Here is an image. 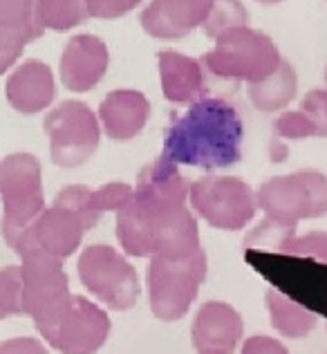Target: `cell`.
I'll use <instances>...</instances> for the list:
<instances>
[{"mask_svg":"<svg viewBox=\"0 0 327 354\" xmlns=\"http://www.w3.org/2000/svg\"><path fill=\"white\" fill-rule=\"evenodd\" d=\"M189 184L180 166L160 155L137 175L133 198L117 211L121 249L135 258H184L200 245L198 220L186 209Z\"/></svg>","mask_w":327,"mask_h":354,"instance_id":"1","label":"cell"},{"mask_svg":"<svg viewBox=\"0 0 327 354\" xmlns=\"http://www.w3.org/2000/svg\"><path fill=\"white\" fill-rule=\"evenodd\" d=\"M245 124L227 99L204 97L171 121L164 133L162 157L177 166L229 169L242 160Z\"/></svg>","mask_w":327,"mask_h":354,"instance_id":"2","label":"cell"},{"mask_svg":"<svg viewBox=\"0 0 327 354\" xmlns=\"http://www.w3.org/2000/svg\"><path fill=\"white\" fill-rule=\"evenodd\" d=\"M101 213L92 207V189L83 184H72L61 189L52 207L43 209L41 216L7 245L18 256L39 249L65 260L81 247L86 231L97 227Z\"/></svg>","mask_w":327,"mask_h":354,"instance_id":"3","label":"cell"},{"mask_svg":"<svg viewBox=\"0 0 327 354\" xmlns=\"http://www.w3.org/2000/svg\"><path fill=\"white\" fill-rule=\"evenodd\" d=\"M280 61L283 57L272 36L249 25L218 34L216 45L202 57L204 70L227 81H245L249 86L274 74Z\"/></svg>","mask_w":327,"mask_h":354,"instance_id":"4","label":"cell"},{"mask_svg":"<svg viewBox=\"0 0 327 354\" xmlns=\"http://www.w3.org/2000/svg\"><path fill=\"white\" fill-rule=\"evenodd\" d=\"M207 278V254L198 249L184 258L153 256L146 269L148 305L160 321H180L198 298L200 285Z\"/></svg>","mask_w":327,"mask_h":354,"instance_id":"5","label":"cell"},{"mask_svg":"<svg viewBox=\"0 0 327 354\" xmlns=\"http://www.w3.org/2000/svg\"><path fill=\"white\" fill-rule=\"evenodd\" d=\"M256 200L269 222L296 231L298 222L327 216V175L296 171L272 177L258 189Z\"/></svg>","mask_w":327,"mask_h":354,"instance_id":"6","label":"cell"},{"mask_svg":"<svg viewBox=\"0 0 327 354\" xmlns=\"http://www.w3.org/2000/svg\"><path fill=\"white\" fill-rule=\"evenodd\" d=\"M0 200L3 220L0 234L5 242L16 238L43 213V169L32 153H12L0 160Z\"/></svg>","mask_w":327,"mask_h":354,"instance_id":"7","label":"cell"},{"mask_svg":"<svg viewBox=\"0 0 327 354\" xmlns=\"http://www.w3.org/2000/svg\"><path fill=\"white\" fill-rule=\"evenodd\" d=\"M50 139L52 162L61 169H77L97 153L101 142V124L97 113L77 99L52 108L43 121Z\"/></svg>","mask_w":327,"mask_h":354,"instance_id":"8","label":"cell"},{"mask_svg":"<svg viewBox=\"0 0 327 354\" xmlns=\"http://www.w3.org/2000/svg\"><path fill=\"white\" fill-rule=\"evenodd\" d=\"M189 202L193 211L222 231H240L256 218V191L233 175H209L189 184Z\"/></svg>","mask_w":327,"mask_h":354,"instance_id":"9","label":"cell"},{"mask_svg":"<svg viewBox=\"0 0 327 354\" xmlns=\"http://www.w3.org/2000/svg\"><path fill=\"white\" fill-rule=\"evenodd\" d=\"M77 272L83 287L99 303L115 312L133 310L139 298V276L135 267L128 263L110 245H90L79 256Z\"/></svg>","mask_w":327,"mask_h":354,"instance_id":"10","label":"cell"},{"mask_svg":"<svg viewBox=\"0 0 327 354\" xmlns=\"http://www.w3.org/2000/svg\"><path fill=\"white\" fill-rule=\"evenodd\" d=\"M39 334L61 354H95L104 348L110 334V316L86 296L72 294Z\"/></svg>","mask_w":327,"mask_h":354,"instance_id":"11","label":"cell"},{"mask_svg":"<svg viewBox=\"0 0 327 354\" xmlns=\"http://www.w3.org/2000/svg\"><path fill=\"white\" fill-rule=\"evenodd\" d=\"M23 276V312L34 325L48 323L72 296L68 274L63 272V260L45 251H27L21 256Z\"/></svg>","mask_w":327,"mask_h":354,"instance_id":"12","label":"cell"},{"mask_svg":"<svg viewBox=\"0 0 327 354\" xmlns=\"http://www.w3.org/2000/svg\"><path fill=\"white\" fill-rule=\"evenodd\" d=\"M110 65L108 45L92 34H77L65 43L59 72L70 92H90L106 77Z\"/></svg>","mask_w":327,"mask_h":354,"instance_id":"13","label":"cell"},{"mask_svg":"<svg viewBox=\"0 0 327 354\" xmlns=\"http://www.w3.org/2000/svg\"><path fill=\"white\" fill-rule=\"evenodd\" d=\"M216 0H151L139 23L153 39L177 41L207 23Z\"/></svg>","mask_w":327,"mask_h":354,"instance_id":"14","label":"cell"},{"mask_svg":"<svg viewBox=\"0 0 327 354\" xmlns=\"http://www.w3.org/2000/svg\"><path fill=\"white\" fill-rule=\"evenodd\" d=\"M245 332L236 307L222 301L204 303L195 314L191 339L200 354H233Z\"/></svg>","mask_w":327,"mask_h":354,"instance_id":"15","label":"cell"},{"mask_svg":"<svg viewBox=\"0 0 327 354\" xmlns=\"http://www.w3.org/2000/svg\"><path fill=\"white\" fill-rule=\"evenodd\" d=\"M5 97L9 106L23 115L43 113L56 99V81L52 68L39 59L21 63L7 77Z\"/></svg>","mask_w":327,"mask_h":354,"instance_id":"16","label":"cell"},{"mask_svg":"<svg viewBox=\"0 0 327 354\" xmlns=\"http://www.w3.org/2000/svg\"><path fill=\"white\" fill-rule=\"evenodd\" d=\"M97 117L101 130L110 139L128 142L146 128L148 117H151V104H148L144 92L133 88H119L104 97Z\"/></svg>","mask_w":327,"mask_h":354,"instance_id":"17","label":"cell"},{"mask_svg":"<svg viewBox=\"0 0 327 354\" xmlns=\"http://www.w3.org/2000/svg\"><path fill=\"white\" fill-rule=\"evenodd\" d=\"M157 63H160L162 95L171 104L191 106L207 97V77H204L202 61L175 50H162L157 54Z\"/></svg>","mask_w":327,"mask_h":354,"instance_id":"18","label":"cell"},{"mask_svg":"<svg viewBox=\"0 0 327 354\" xmlns=\"http://www.w3.org/2000/svg\"><path fill=\"white\" fill-rule=\"evenodd\" d=\"M41 36L36 0H0V50L23 57L25 45Z\"/></svg>","mask_w":327,"mask_h":354,"instance_id":"19","label":"cell"},{"mask_svg":"<svg viewBox=\"0 0 327 354\" xmlns=\"http://www.w3.org/2000/svg\"><path fill=\"white\" fill-rule=\"evenodd\" d=\"M298 92V74L294 65L287 59L280 61V65L269 74L265 81L251 83L247 88V95L256 110L260 113H283L292 104Z\"/></svg>","mask_w":327,"mask_h":354,"instance_id":"20","label":"cell"},{"mask_svg":"<svg viewBox=\"0 0 327 354\" xmlns=\"http://www.w3.org/2000/svg\"><path fill=\"white\" fill-rule=\"evenodd\" d=\"M267 310L274 330L287 339H305L319 325V316L312 310L292 301L287 294L278 290L267 292Z\"/></svg>","mask_w":327,"mask_h":354,"instance_id":"21","label":"cell"},{"mask_svg":"<svg viewBox=\"0 0 327 354\" xmlns=\"http://www.w3.org/2000/svg\"><path fill=\"white\" fill-rule=\"evenodd\" d=\"M88 18V0H36V21L43 32H68L83 25Z\"/></svg>","mask_w":327,"mask_h":354,"instance_id":"22","label":"cell"},{"mask_svg":"<svg viewBox=\"0 0 327 354\" xmlns=\"http://www.w3.org/2000/svg\"><path fill=\"white\" fill-rule=\"evenodd\" d=\"M247 23H249L247 7L240 0H216L207 23L202 25V30L211 39H216L218 34L231 30V27H242Z\"/></svg>","mask_w":327,"mask_h":354,"instance_id":"23","label":"cell"},{"mask_svg":"<svg viewBox=\"0 0 327 354\" xmlns=\"http://www.w3.org/2000/svg\"><path fill=\"white\" fill-rule=\"evenodd\" d=\"M0 312L7 316H23V276L21 265L0 269Z\"/></svg>","mask_w":327,"mask_h":354,"instance_id":"24","label":"cell"},{"mask_svg":"<svg viewBox=\"0 0 327 354\" xmlns=\"http://www.w3.org/2000/svg\"><path fill=\"white\" fill-rule=\"evenodd\" d=\"M278 254L314 258V260H319V263L327 265V234L325 231H312V234H305V236L294 234L280 242Z\"/></svg>","mask_w":327,"mask_h":354,"instance_id":"25","label":"cell"},{"mask_svg":"<svg viewBox=\"0 0 327 354\" xmlns=\"http://www.w3.org/2000/svg\"><path fill=\"white\" fill-rule=\"evenodd\" d=\"M274 135L278 139H289V142H298V139L316 137V128L301 108L296 110H283L274 121Z\"/></svg>","mask_w":327,"mask_h":354,"instance_id":"26","label":"cell"},{"mask_svg":"<svg viewBox=\"0 0 327 354\" xmlns=\"http://www.w3.org/2000/svg\"><path fill=\"white\" fill-rule=\"evenodd\" d=\"M133 186L126 182H110L101 189H92V207L104 216L106 211H121L133 198Z\"/></svg>","mask_w":327,"mask_h":354,"instance_id":"27","label":"cell"},{"mask_svg":"<svg viewBox=\"0 0 327 354\" xmlns=\"http://www.w3.org/2000/svg\"><path fill=\"white\" fill-rule=\"evenodd\" d=\"M298 108L310 117L316 128V137H327V88L310 90Z\"/></svg>","mask_w":327,"mask_h":354,"instance_id":"28","label":"cell"},{"mask_svg":"<svg viewBox=\"0 0 327 354\" xmlns=\"http://www.w3.org/2000/svg\"><path fill=\"white\" fill-rule=\"evenodd\" d=\"M144 0H88L90 18H101V21H112L133 12Z\"/></svg>","mask_w":327,"mask_h":354,"instance_id":"29","label":"cell"},{"mask_svg":"<svg viewBox=\"0 0 327 354\" xmlns=\"http://www.w3.org/2000/svg\"><path fill=\"white\" fill-rule=\"evenodd\" d=\"M0 354H50V352L39 339L16 337V339L0 341Z\"/></svg>","mask_w":327,"mask_h":354,"instance_id":"30","label":"cell"},{"mask_svg":"<svg viewBox=\"0 0 327 354\" xmlns=\"http://www.w3.org/2000/svg\"><path fill=\"white\" fill-rule=\"evenodd\" d=\"M242 354H289V350L272 337H251L242 343Z\"/></svg>","mask_w":327,"mask_h":354,"instance_id":"31","label":"cell"},{"mask_svg":"<svg viewBox=\"0 0 327 354\" xmlns=\"http://www.w3.org/2000/svg\"><path fill=\"white\" fill-rule=\"evenodd\" d=\"M21 59L18 54H9V52H3L0 50V77L7 72V70H12L14 65H16V61Z\"/></svg>","mask_w":327,"mask_h":354,"instance_id":"32","label":"cell"},{"mask_svg":"<svg viewBox=\"0 0 327 354\" xmlns=\"http://www.w3.org/2000/svg\"><path fill=\"white\" fill-rule=\"evenodd\" d=\"M258 3H263V5H278V3H283V0H258Z\"/></svg>","mask_w":327,"mask_h":354,"instance_id":"33","label":"cell"},{"mask_svg":"<svg viewBox=\"0 0 327 354\" xmlns=\"http://www.w3.org/2000/svg\"><path fill=\"white\" fill-rule=\"evenodd\" d=\"M325 88H327V68H325Z\"/></svg>","mask_w":327,"mask_h":354,"instance_id":"34","label":"cell"},{"mask_svg":"<svg viewBox=\"0 0 327 354\" xmlns=\"http://www.w3.org/2000/svg\"><path fill=\"white\" fill-rule=\"evenodd\" d=\"M5 319V316H3V312H0V321H3Z\"/></svg>","mask_w":327,"mask_h":354,"instance_id":"35","label":"cell"}]
</instances>
